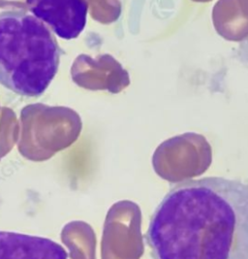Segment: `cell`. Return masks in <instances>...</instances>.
<instances>
[{
	"instance_id": "1",
	"label": "cell",
	"mask_w": 248,
	"mask_h": 259,
	"mask_svg": "<svg viewBox=\"0 0 248 259\" xmlns=\"http://www.w3.org/2000/svg\"><path fill=\"white\" fill-rule=\"evenodd\" d=\"M147 236L158 259H248V184L221 177L177 184Z\"/></svg>"
},
{
	"instance_id": "9",
	"label": "cell",
	"mask_w": 248,
	"mask_h": 259,
	"mask_svg": "<svg viewBox=\"0 0 248 259\" xmlns=\"http://www.w3.org/2000/svg\"><path fill=\"white\" fill-rule=\"evenodd\" d=\"M192 1H194V2H203V3H206V2H210V1H212V0H192Z\"/></svg>"
},
{
	"instance_id": "5",
	"label": "cell",
	"mask_w": 248,
	"mask_h": 259,
	"mask_svg": "<svg viewBox=\"0 0 248 259\" xmlns=\"http://www.w3.org/2000/svg\"><path fill=\"white\" fill-rule=\"evenodd\" d=\"M27 10L63 40L78 38L87 22L86 0H25Z\"/></svg>"
},
{
	"instance_id": "2",
	"label": "cell",
	"mask_w": 248,
	"mask_h": 259,
	"mask_svg": "<svg viewBox=\"0 0 248 259\" xmlns=\"http://www.w3.org/2000/svg\"><path fill=\"white\" fill-rule=\"evenodd\" d=\"M63 51L53 30L23 10L0 13V84L39 97L57 76Z\"/></svg>"
},
{
	"instance_id": "3",
	"label": "cell",
	"mask_w": 248,
	"mask_h": 259,
	"mask_svg": "<svg viewBox=\"0 0 248 259\" xmlns=\"http://www.w3.org/2000/svg\"><path fill=\"white\" fill-rule=\"evenodd\" d=\"M19 152L31 161H45L70 147L79 137L81 121L78 116L66 113H44L24 116Z\"/></svg>"
},
{
	"instance_id": "4",
	"label": "cell",
	"mask_w": 248,
	"mask_h": 259,
	"mask_svg": "<svg viewBox=\"0 0 248 259\" xmlns=\"http://www.w3.org/2000/svg\"><path fill=\"white\" fill-rule=\"evenodd\" d=\"M142 212L132 201L115 203L107 212L101 259H140L143 252Z\"/></svg>"
},
{
	"instance_id": "6",
	"label": "cell",
	"mask_w": 248,
	"mask_h": 259,
	"mask_svg": "<svg viewBox=\"0 0 248 259\" xmlns=\"http://www.w3.org/2000/svg\"><path fill=\"white\" fill-rule=\"evenodd\" d=\"M64 247L38 236L0 231V259H67Z\"/></svg>"
},
{
	"instance_id": "8",
	"label": "cell",
	"mask_w": 248,
	"mask_h": 259,
	"mask_svg": "<svg viewBox=\"0 0 248 259\" xmlns=\"http://www.w3.org/2000/svg\"><path fill=\"white\" fill-rule=\"evenodd\" d=\"M61 241L69 250L71 259H96L97 239L93 228L82 221L66 224Z\"/></svg>"
},
{
	"instance_id": "7",
	"label": "cell",
	"mask_w": 248,
	"mask_h": 259,
	"mask_svg": "<svg viewBox=\"0 0 248 259\" xmlns=\"http://www.w3.org/2000/svg\"><path fill=\"white\" fill-rule=\"evenodd\" d=\"M213 26L227 41L248 38V0H218L213 9Z\"/></svg>"
}]
</instances>
